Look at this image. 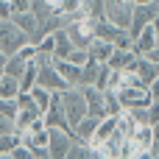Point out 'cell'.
Returning <instances> with one entry per match:
<instances>
[{"label": "cell", "mask_w": 159, "mask_h": 159, "mask_svg": "<svg viewBox=\"0 0 159 159\" xmlns=\"http://www.w3.org/2000/svg\"><path fill=\"white\" fill-rule=\"evenodd\" d=\"M17 28H22L31 39H34V34H36V25H39V17H36V11L34 8H28V11H11V17H8Z\"/></svg>", "instance_id": "10"}, {"label": "cell", "mask_w": 159, "mask_h": 159, "mask_svg": "<svg viewBox=\"0 0 159 159\" xmlns=\"http://www.w3.org/2000/svg\"><path fill=\"white\" fill-rule=\"evenodd\" d=\"M42 117H45V126H48V129H73V126L67 123L64 109H61L59 92H53V101H50V106H48V112H45Z\"/></svg>", "instance_id": "9"}, {"label": "cell", "mask_w": 159, "mask_h": 159, "mask_svg": "<svg viewBox=\"0 0 159 159\" xmlns=\"http://www.w3.org/2000/svg\"><path fill=\"white\" fill-rule=\"evenodd\" d=\"M64 31H67V36L73 39L75 48H87V50H89V45L95 42V17L81 14V17L70 20V22L64 25Z\"/></svg>", "instance_id": "1"}, {"label": "cell", "mask_w": 159, "mask_h": 159, "mask_svg": "<svg viewBox=\"0 0 159 159\" xmlns=\"http://www.w3.org/2000/svg\"><path fill=\"white\" fill-rule=\"evenodd\" d=\"M81 92H84V101H87V115H92V117H106L103 89H98L95 84H89V87H81Z\"/></svg>", "instance_id": "8"}, {"label": "cell", "mask_w": 159, "mask_h": 159, "mask_svg": "<svg viewBox=\"0 0 159 159\" xmlns=\"http://www.w3.org/2000/svg\"><path fill=\"white\" fill-rule=\"evenodd\" d=\"M115 123H117V131H120L123 137L134 134V131H137V126H140V123L134 120V115H131V112H126V109H123L120 115H115Z\"/></svg>", "instance_id": "22"}, {"label": "cell", "mask_w": 159, "mask_h": 159, "mask_svg": "<svg viewBox=\"0 0 159 159\" xmlns=\"http://www.w3.org/2000/svg\"><path fill=\"white\" fill-rule=\"evenodd\" d=\"M8 17H11V3L0 0V20H8Z\"/></svg>", "instance_id": "33"}, {"label": "cell", "mask_w": 159, "mask_h": 159, "mask_svg": "<svg viewBox=\"0 0 159 159\" xmlns=\"http://www.w3.org/2000/svg\"><path fill=\"white\" fill-rule=\"evenodd\" d=\"M106 81H109V64H101V70H98V81H95V87H98V89H106Z\"/></svg>", "instance_id": "28"}, {"label": "cell", "mask_w": 159, "mask_h": 159, "mask_svg": "<svg viewBox=\"0 0 159 159\" xmlns=\"http://www.w3.org/2000/svg\"><path fill=\"white\" fill-rule=\"evenodd\" d=\"M20 143H22V134H20L17 129H11V131L0 134V159H8V154H11Z\"/></svg>", "instance_id": "18"}, {"label": "cell", "mask_w": 159, "mask_h": 159, "mask_svg": "<svg viewBox=\"0 0 159 159\" xmlns=\"http://www.w3.org/2000/svg\"><path fill=\"white\" fill-rule=\"evenodd\" d=\"M73 48H75V45H73V39L67 36V31L59 28V31H56V45H53V59H67Z\"/></svg>", "instance_id": "16"}, {"label": "cell", "mask_w": 159, "mask_h": 159, "mask_svg": "<svg viewBox=\"0 0 159 159\" xmlns=\"http://www.w3.org/2000/svg\"><path fill=\"white\" fill-rule=\"evenodd\" d=\"M36 117H42V112H39V109L20 106V109H17V117H14V129H17V131H25V129H31V123H34Z\"/></svg>", "instance_id": "15"}, {"label": "cell", "mask_w": 159, "mask_h": 159, "mask_svg": "<svg viewBox=\"0 0 159 159\" xmlns=\"http://www.w3.org/2000/svg\"><path fill=\"white\" fill-rule=\"evenodd\" d=\"M103 106H106V115H120L123 112L120 98H117V89H103Z\"/></svg>", "instance_id": "24"}, {"label": "cell", "mask_w": 159, "mask_h": 159, "mask_svg": "<svg viewBox=\"0 0 159 159\" xmlns=\"http://www.w3.org/2000/svg\"><path fill=\"white\" fill-rule=\"evenodd\" d=\"M36 84H42V87H45V89H50V92H64V89L70 87V84L61 78V73L53 67V61L39 67V78H36Z\"/></svg>", "instance_id": "7"}, {"label": "cell", "mask_w": 159, "mask_h": 159, "mask_svg": "<svg viewBox=\"0 0 159 159\" xmlns=\"http://www.w3.org/2000/svg\"><path fill=\"white\" fill-rule=\"evenodd\" d=\"M151 48H157V36H154V25H145L137 36H134V53H148Z\"/></svg>", "instance_id": "14"}, {"label": "cell", "mask_w": 159, "mask_h": 159, "mask_svg": "<svg viewBox=\"0 0 159 159\" xmlns=\"http://www.w3.org/2000/svg\"><path fill=\"white\" fill-rule=\"evenodd\" d=\"M148 89H151V95H154V98H159V75L151 81V84H148Z\"/></svg>", "instance_id": "34"}, {"label": "cell", "mask_w": 159, "mask_h": 159, "mask_svg": "<svg viewBox=\"0 0 159 159\" xmlns=\"http://www.w3.org/2000/svg\"><path fill=\"white\" fill-rule=\"evenodd\" d=\"M151 129H154V143H151V151H148V157L159 159V123H154Z\"/></svg>", "instance_id": "29"}, {"label": "cell", "mask_w": 159, "mask_h": 159, "mask_svg": "<svg viewBox=\"0 0 159 159\" xmlns=\"http://www.w3.org/2000/svg\"><path fill=\"white\" fill-rule=\"evenodd\" d=\"M17 98H0V117H8L11 123H14V117H17Z\"/></svg>", "instance_id": "25"}, {"label": "cell", "mask_w": 159, "mask_h": 159, "mask_svg": "<svg viewBox=\"0 0 159 159\" xmlns=\"http://www.w3.org/2000/svg\"><path fill=\"white\" fill-rule=\"evenodd\" d=\"M73 145H75L73 129H48V154H50V159H67Z\"/></svg>", "instance_id": "3"}, {"label": "cell", "mask_w": 159, "mask_h": 159, "mask_svg": "<svg viewBox=\"0 0 159 159\" xmlns=\"http://www.w3.org/2000/svg\"><path fill=\"white\" fill-rule=\"evenodd\" d=\"M159 14V3L151 0V3H134L131 8V22H129V36L134 39L145 25H151V20Z\"/></svg>", "instance_id": "5"}, {"label": "cell", "mask_w": 159, "mask_h": 159, "mask_svg": "<svg viewBox=\"0 0 159 159\" xmlns=\"http://www.w3.org/2000/svg\"><path fill=\"white\" fill-rule=\"evenodd\" d=\"M20 95V78L3 73L0 75V98H17Z\"/></svg>", "instance_id": "23"}, {"label": "cell", "mask_w": 159, "mask_h": 159, "mask_svg": "<svg viewBox=\"0 0 159 159\" xmlns=\"http://www.w3.org/2000/svg\"><path fill=\"white\" fill-rule=\"evenodd\" d=\"M157 3H159V0H157Z\"/></svg>", "instance_id": "39"}, {"label": "cell", "mask_w": 159, "mask_h": 159, "mask_svg": "<svg viewBox=\"0 0 159 159\" xmlns=\"http://www.w3.org/2000/svg\"><path fill=\"white\" fill-rule=\"evenodd\" d=\"M151 25H154V36H157V45H159V14L151 20Z\"/></svg>", "instance_id": "35"}, {"label": "cell", "mask_w": 159, "mask_h": 159, "mask_svg": "<svg viewBox=\"0 0 159 159\" xmlns=\"http://www.w3.org/2000/svg\"><path fill=\"white\" fill-rule=\"evenodd\" d=\"M31 98H34V103L39 106V112L45 115V112H48V106H50V101H53V92H50V89H45L42 84H34V87H31Z\"/></svg>", "instance_id": "21"}, {"label": "cell", "mask_w": 159, "mask_h": 159, "mask_svg": "<svg viewBox=\"0 0 159 159\" xmlns=\"http://www.w3.org/2000/svg\"><path fill=\"white\" fill-rule=\"evenodd\" d=\"M98 70H101V61H95V59L84 61V64H81V78H78V87H89V84H95V81H98Z\"/></svg>", "instance_id": "20"}, {"label": "cell", "mask_w": 159, "mask_h": 159, "mask_svg": "<svg viewBox=\"0 0 159 159\" xmlns=\"http://www.w3.org/2000/svg\"><path fill=\"white\" fill-rule=\"evenodd\" d=\"M134 59H137L134 48H115L106 64H109V67H115V70H129V67L134 64Z\"/></svg>", "instance_id": "12"}, {"label": "cell", "mask_w": 159, "mask_h": 159, "mask_svg": "<svg viewBox=\"0 0 159 159\" xmlns=\"http://www.w3.org/2000/svg\"><path fill=\"white\" fill-rule=\"evenodd\" d=\"M17 56H20L22 61H34V56H36V42H34V39H28V42L17 50Z\"/></svg>", "instance_id": "27"}, {"label": "cell", "mask_w": 159, "mask_h": 159, "mask_svg": "<svg viewBox=\"0 0 159 159\" xmlns=\"http://www.w3.org/2000/svg\"><path fill=\"white\" fill-rule=\"evenodd\" d=\"M131 8L134 3L131 0H103V17L120 28L129 31V22H131Z\"/></svg>", "instance_id": "6"}, {"label": "cell", "mask_w": 159, "mask_h": 159, "mask_svg": "<svg viewBox=\"0 0 159 159\" xmlns=\"http://www.w3.org/2000/svg\"><path fill=\"white\" fill-rule=\"evenodd\" d=\"M131 3H151V0H131Z\"/></svg>", "instance_id": "37"}, {"label": "cell", "mask_w": 159, "mask_h": 159, "mask_svg": "<svg viewBox=\"0 0 159 159\" xmlns=\"http://www.w3.org/2000/svg\"><path fill=\"white\" fill-rule=\"evenodd\" d=\"M157 75H159V64H157Z\"/></svg>", "instance_id": "38"}, {"label": "cell", "mask_w": 159, "mask_h": 159, "mask_svg": "<svg viewBox=\"0 0 159 159\" xmlns=\"http://www.w3.org/2000/svg\"><path fill=\"white\" fill-rule=\"evenodd\" d=\"M112 50H115V45H112V42H106V39H95V42L89 45V59H95V61L106 64V61H109V56H112Z\"/></svg>", "instance_id": "17"}, {"label": "cell", "mask_w": 159, "mask_h": 159, "mask_svg": "<svg viewBox=\"0 0 159 159\" xmlns=\"http://www.w3.org/2000/svg\"><path fill=\"white\" fill-rule=\"evenodd\" d=\"M11 3V11H28L34 8V0H8Z\"/></svg>", "instance_id": "32"}, {"label": "cell", "mask_w": 159, "mask_h": 159, "mask_svg": "<svg viewBox=\"0 0 159 159\" xmlns=\"http://www.w3.org/2000/svg\"><path fill=\"white\" fill-rule=\"evenodd\" d=\"M53 67L61 73V78L70 84V87H78V78H81V64H73L67 59H53Z\"/></svg>", "instance_id": "13"}, {"label": "cell", "mask_w": 159, "mask_h": 159, "mask_svg": "<svg viewBox=\"0 0 159 159\" xmlns=\"http://www.w3.org/2000/svg\"><path fill=\"white\" fill-rule=\"evenodd\" d=\"M28 39H31V36H28L22 28H17L11 20H0V50H3V53H8V56L17 53Z\"/></svg>", "instance_id": "4"}, {"label": "cell", "mask_w": 159, "mask_h": 159, "mask_svg": "<svg viewBox=\"0 0 159 159\" xmlns=\"http://www.w3.org/2000/svg\"><path fill=\"white\" fill-rule=\"evenodd\" d=\"M148 123H151V126L159 123V98H154L151 106H148Z\"/></svg>", "instance_id": "31"}, {"label": "cell", "mask_w": 159, "mask_h": 159, "mask_svg": "<svg viewBox=\"0 0 159 159\" xmlns=\"http://www.w3.org/2000/svg\"><path fill=\"white\" fill-rule=\"evenodd\" d=\"M59 101H61V109H64L70 126H75L81 117H87V101H84L81 87H67L64 92H59Z\"/></svg>", "instance_id": "2"}, {"label": "cell", "mask_w": 159, "mask_h": 159, "mask_svg": "<svg viewBox=\"0 0 159 159\" xmlns=\"http://www.w3.org/2000/svg\"><path fill=\"white\" fill-rule=\"evenodd\" d=\"M25 64H28V61H22L17 53H11V56H8V61H6V73H8V75H17V78H20V73L25 70Z\"/></svg>", "instance_id": "26"}, {"label": "cell", "mask_w": 159, "mask_h": 159, "mask_svg": "<svg viewBox=\"0 0 159 159\" xmlns=\"http://www.w3.org/2000/svg\"><path fill=\"white\" fill-rule=\"evenodd\" d=\"M8 159H34V157H31V151H28V148H25V145L20 143V145H17V148H14L11 154H8Z\"/></svg>", "instance_id": "30"}, {"label": "cell", "mask_w": 159, "mask_h": 159, "mask_svg": "<svg viewBox=\"0 0 159 159\" xmlns=\"http://www.w3.org/2000/svg\"><path fill=\"white\" fill-rule=\"evenodd\" d=\"M129 70H131L143 84H151V81L157 78V64H154V61H148V59H145V56H140V53H137V59H134V64H131Z\"/></svg>", "instance_id": "11"}, {"label": "cell", "mask_w": 159, "mask_h": 159, "mask_svg": "<svg viewBox=\"0 0 159 159\" xmlns=\"http://www.w3.org/2000/svg\"><path fill=\"white\" fill-rule=\"evenodd\" d=\"M6 61H8V53L0 50V73H6Z\"/></svg>", "instance_id": "36"}, {"label": "cell", "mask_w": 159, "mask_h": 159, "mask_svg": "<svg viewBox=\"0 0 159 159\" xmlns=\"http://www.w3.org/2000/svg\"><path fill=\"white\" fill-rule=\"evenodd\" d=\"M36 78H39V64L36 61H28L25 70L20 73V92H31V87L36 84Z\"/></svg>", "instance_id": "19"}]
</instances>
